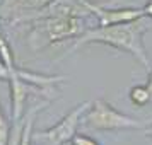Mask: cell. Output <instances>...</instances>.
<instances>
[{
    "mask_svg": "<svg viewBox=\"0 0 152 145\" xmlns=\"http://www.w3.org/2000/svg\"><path fill=\"white\" fill-rule=\"evenodd\" d=\"M80 2L91 12V15L96 17L99 26H115V24L137 21L140 17H144V9H135V7L110 9L104 7V5H99V4H94L92 0H80Z\"/></svg>",
    "mask_w": 152,
    "mask_h": 145,
    "instance_id": "5b68a950",
    "label": "cell"
},
{
    "mask_svg": "<svg viewBox=\"0 0 152 145\" xmlns=\"http://www.w3.org/2000/svg\"><path fill=\"white\" fill-rule=\"evenodd\" d=\"M70 145H99V144H97V140H94V138L79 133V135H75V137L70 140Z\"/></svg>",
    "mask_w": 152,
    "mask_h": 145,
    "instance_id": "30bf717a",
    "label": "cell"
},
{
    "mask_svg": "<svg viewBox=\"0 0 152 145\" xmlns=\"http://www.w3.org/2000/svg\"><path fill=\"white\" fill-rule=\"evenodd\" d=\"M149 90H151V96H152V68H151V74H149V79H147V84H145Z\"/></svg>",
    "mask_w": 152,
    "mask_h": 145,
    "instance_id": "7c38bea8",
    "label": "cell"
},
{
    "mask_svg": "<svg viewBox=\"0 0 152 145\" xmlns=\"http://www.w3.org/2000/svg\"><path fill=\"white\" fill-rule=\"evenodd\" d=\"M50 2L51 0H0V19L10 21L12 24L26 22Z\"/></svg>",
    "mask_w": 152,
    "mask_h": 145,
    "instance_id": "8992f818",
    "label": "cell"
},
{
    "mask_svg": "<svg viewBox=\"0 0 152 145\" xmlns=\"http://www.w3.org/2000/svg\"><path fill=\"white\" fill-rule=\"evenodd\" d=\"M51 101H43V103H34L33 106H29L26 109V114H24V125H22V133H21V140H19V145H33V126H34L36 116L38 113H41Z\"/></svg>",
    "mask_w": 152,
    "mask_h": 145,
    "instance_id": "52a82bcc",
    "label": "cell"
},
{
    "mask_svg": "<svg viewBox=\"0 0 152 145\" xmlns=\"http://www.w3.org/2000/svg\"><path fill=\"white\" fill-rule=\"evenodd\" d=\"M87 29L80 17H45L31 22L28 46L34 53L43 51L65 39H75Z\"/></svg>",
    "mask_w": 152,
    "mask_h": 145,
    "instance_id": "7a4b0ae2",
    "label": "cell"
},
{
    "mask_svg": "<svg viewBox=\"0 0 152 145\" xmlns=\"http://www.w3.org/2000/svg\"><path fill=\"white\" fill-rule=\"evenodd\" d=\"M82 125L89 130H97V131L142 130V128H147V125L144 121L115 109L110 103H106L103 99L92 101L91 108L86 111V114L82 118Z\"/></svg>",
    "mask_w": 152,
    "mask_h": 145,
    "instance_id": "3957f363",
    "label": "cell"
},
{
    "mask_svg": "<svg viewBox=\"0 0 152 145\" xmlns=\"http://www.w3.org/2000/svg\"><path fill=\"white\" fill-rule=\"evenodd\" d=\"M151 29V24L147 21V17H140L137 21L130 22H121L115 26H97V28H87L82 34L75 38L74 48H82L86 44H106L111 48H116L120 51L130 53L135 60L144 65L145 68H151L149 55L144 44V34Z\"/></svg>",
    "mask_w": 152,
    "mask_h": 145,
    "instance_id": "6da1fadb",
    "label": "cell"
},
{
    "mask_svg": "<svg viewBox=\"0 0 152 145\" xmlns=\"http://www.w3.org/2000/svg\"><path fill=\"white\" fill-rule=\"evenodd\" d=\"M145 133H147L149 138H152V126H147V128H145Z\"/></svg>",
    "mask_w": 152,
    "mask_h": 145,
    "instance_id": "4fadbf2b",
    "label": "cell"
},
{
    "mask_svg": "<svg viewBox=\"0 0 152 145\" xmlns=\"http://www.w3.org/2000/svg\"><path fill=\"white\" fill-rule=\"evenodd\" d=\"M9 137H10V126H9L7 119H5L4 113L0 109V145H7Z\"/></svg>",
    "mask_w": 152,
    "mask_h": 145,
    "instance_id": "9c48e42d",
    "label": "cell"
},
{
    "mask_svg": "<svg viewBox=\"0 0 152 145\" xmlns=\"http://www.w3.org/2000/svg\"><path fill=\"white\" fill-rule=\"evenodd\" d=\"M128 97H130L132 104H135L138 108H144L152 101L151 90L147 85H133L130 90H128Z\"/></svg>",
    "mask_w": 152,
    "mask_h": 145,
    "instance_id": "ba28073f",
    "label": "cell"
},
{
    "mask_svg": "<svg viewBox=\"0 0 152 145\" xmlns=\"http://www.w3.org/2000/svg\"><path fill=\"white\" fill-rule=\"evenodd\" d=\"M92 101H84L74 109L67 113L56 125L50 126L46 130L33 133V142L39 145H65L77 135V128L82 123L86 111L91 108Z\"/></svg>",
    "mask_w": 152,
    "mask_h": 145,
    "instance_id": "277c9868",
    "label": "cell"
},
{
    "mask_svg": "<svg viewBox=\"0 0 152 145\" xmlns=\"http://www.w3.org/2000/svg\"><path fill=\"white\" fill-rule=\"evenodd\" d=\"M142 9H144V15L145 17H147V19H152V0H147L145 5Z\"/></svg>",
    "mask_w": 152,
    "mask_h": 145,
    "instance_id": "8fae6325",
    "label": "cell"
}]
</instances>
